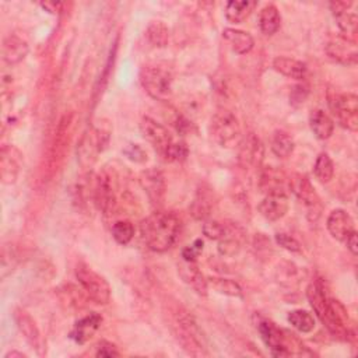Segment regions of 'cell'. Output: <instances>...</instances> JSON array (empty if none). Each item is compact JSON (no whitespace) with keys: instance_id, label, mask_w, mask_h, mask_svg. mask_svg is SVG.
Here are the masks:
<instances>
[{"instance_id":"6da1fadb","label":"cell","mask_w":358,"mask_h":358,"mask_svg":"<svg viewBox=\"0 0 358 358\" xmlns=\"http://www.w3.org/2000/svg\"><path fill=\"white\" fill-rule=\"evenodd\" d=\"M306 297L317 317L332 335L337 337L348 335V315L346 308L337 300L329 298L320 283L308 286Z\"/></svg>"},{"instance_id":"7a4b0ae2","label":"cell","mask_w":358,"mask_h":358,"mask_svg":"<svg viewBox=\"0 0 358 358\" xmlns=\"http://www.w3.org/2000/svg\"><path fill=\"white\" fill-rule=\"evenodd\" d=\"M140 230L146 245L157 254H163L177 241L179 220L171 212H155L143 220Z\"/></svg>"},{"instance_id":"3957f363","label":"cell","mask_w":358,"mask_h":358,"mask_svg":"<svg viewBox=\"0 0 358 358\" xmlns=\"http://www.w3.org/2000/svg\"><path fill=\"white\" fill-rule=\"evenodd\" d=\"M111 131L105 125L91 126L78 142L77 146V161L83 168H91L98 155L107 148L109 143Z\"/></svg>"},{"instance_id":"277c9868","label":"cell","mask_w":358,"mask_h":358,"mask_svg":"<svg viewBox=\"0 0 358 358\" xmlns=\"http://www.w3.org/2000/svg\"><path fill=\"white\" fill-rule=\"evenodd\" d=\"M210 135L212 139L224 148L240 146L244 137L236 116L227 109H220L213 115L210 122Z\"/></svg>"},{"instance_id":"5b68a950","label":"cell","mask_w":358,"mask_h":358,"mask_svg":"<svg viewBox=\"0 0 358 358\" xmlns=\"http://www.w3.org/2000/svg\"><path fill=\"white\" fill-rule=\"evenodd\" d=\"M289 189L295 194L298 201L306 209V217L311 223H316L322 216V202L317 196L315 188L309 182V179L301 174H294L289 179Z\"/></svg>"},{"instance_id":"8992f818","label":"cell","mask_w":358,"mask_h":358,"mask_svg":"<svg viewBox=\"0 0 358 358\" xmlns=\"http://www.w3.org/2000/svg\"><path fill=\"white\" fill-rule=\"evenodd\" d=\"M76 278L91 301L98 305H107L111 300V287L105 278L90 266L80 263L76 267Z\"/></svg>"},{"instance_id":"52a82bcc","label":"cell","mask_w":358,"mask_h":358,"mask_svg":"<svg viewBox=\"0 0 358 358\" xmlns=\"http://www.w3.org/2000/svg\"><path fill=\"white\" fill-rule=\"evenodd\" d=\"M140 83L146 93L157 101H167L172 94V77L161 67H143L140 71Z\"/></svg>"},{"instance_id":"ba28073f","label":"cell","mask_w":358,"mask_h":358,"mask_svg":"<svg viewBox=\"0 0 358 358\" xmlns=\"http://www.w3.org/2000/svg\"><path fill=\"white\" fill-rule=\"evenodd\" d=\"M329 108L337 122L351 131L358 129V98L353 93H333L329 96Z\"/></svg>"},{"instance_id":"9c48e42d","label":"cell","mask_w":358,"mask_h":358,"mask_svg":"<svg viewBox=\"0 0 358 358\" xmlns=\"http://www.w3.org/2000/svg\"><path fill=\"white\" fill-rule=\"evenodd\" d=\"M94 203L104 214H111L118 203V179L116 177L104 170L96 177L93 186Z\"/></svg>"},{"instance_id":"30bf717a","label":"cell","mask_w":358,"mask_h":358,"mask_svg":"<svg viewBox=\"0 0 358 358\" xmlns=\"http://www.w3.org/2000/svg\"><path fill=\"white\" fill-rule=\"evenodd\" d=\"M178 331H177V339L181 342L183 348L196 357L208 355L205 346V337L202 336L201 329L193 322L192 317L189 316H181L178 320Z\"/></svg>"},{"instance_id":"8fae6325","label":"cell","mask_w":358,"mask_h":358,"mask_svg":"<svg viewBox=\"0 0 358 358\" xmlns=\"http://www.w3.org/2000/svg\"><path fill=\"white\" fill-rule=\"evenodd\" d=\"M140 132L146 142H148L158 154L166 158L171 144L174 143L170 131L154 119L144 116L140 124Z\"/></svg>"},{"instance_id":"7c38bea8","label":"cell","mask_w":358,"mask_h":358,"mask_svg":"<svg viewBox=\"0 0 358 358\" xmlns=\"http://www.w3.org/2000/svg\"><path fill=\"white\" fill-rule=\"evenodd\" d=\"M139 182H140L142 189L147 194L151 205H154V206L163 205L164 199H166V193H167V183H166L164 174L160 170L148 168V170L143 171L140 174Z\"/></svg>"},{"instance_id":"4fadbf2b","label":"cell","mask_w":358,"mask_h":358,"mask_svg":"<svg viewBox=\"0 0 358 358\" xmlns=\"http://www.w3.org/2000/svg\"><path fill=\"white\" fill-rule=\"evenodd\" d=\"M23 166V154L12 144H5L0 150V177L3 183L12 185L17 181Z\"/></svg>"},{"instance_id":"5bb4252c","label":"cell","mask_w":358,"mask_h":358,"mask_svg":"<svg viewBox=\"0 0 358 358\" xmlns=\"http://www.w3.org/2000/svg\"><path fill=\"white\" fill-rule=\"evenodd\" d=\"M240 151H238V161L244 168H259L263 157H265V148L259 137H256L254 133L247 135L243 137L240 143Z\"/></svg>"},{"instance_id":"9a60e30c","label":"cell","mask_w":358,"mask_h":358,"mask_svg":"<svg viewBox=\"0 0 358 358\" xmlns=\"http://www.w3.org/2000/svg\"><path fill=\"white\" fill-rule=\"evenodd\" d=\"M258 210L262 217L267 221H277L286 216L289 212V197L287 193H270L266 194L259 203Z\"/></svg>"},{"instance_id":"2e32d148","label":"cell","mask_w":358,"mask_h":358,"mask_svg":"<svg viewBox=\"0 0 358 358\" xmlns=\"http://www.w3.org/2000/svg\"><path fill=\"white\" fill-rule=\"evenodd\" d=\"M178 273L183 280V283H186L199 295L208 294V290H209L208 278L203 276L201 269L197 267L196 262H188V260L182 259L178 265Z\"/></svg>"},{"instance_id":"e0dca14e","label":"cell","mask_w":358,"mask_h":358,"mask_svg":"<svg viewBox=\"0 0 358 358\" xmlns=\"http://www.w3.org/2000/svg\"><path fill=\"white\" fill-rule=\"evenodd\" d=\"M326 54L343 65H355L357 63V47L354 41L339 35L328 43Z\"/></svg>"},{"instance_id":"ac0fdd59","label":"cell","mask_w":358,"mask_h":358,"mask_svg":"<svg viewBox=\"0 0 358 358\" xmlns=\"http://www.w3.org/2000/svg\"><path fill=\"white\" fill-rule=\"evenodd\" d=\"M326 227H328L329 234L335 238L336 241H340V243H344L346 238L351 232L355 231L354 220L343 209H336L329 214L328 221H326Z\"/></svg>"},{"instance_id":"d6986e66","label":"cell","mask_w":358,"mask_h":358,"mask_svg":"<svg viewBox=\"0 0 358 358\" xmlns=\"http://www.w3.org/2000/svg\"><path fill=\"white\" fill-rule=\"evenodd\" d=\"M101 324H102V317L98 313L93 312V313L82 317V320H78L74 324L70 337L78 344H85L96 335V332L100 329Z\"/></svg>"},{"instance_id":"ffe728a7","label":"cell","mask_w":358,"mask_h":358,"mask_svg":"<svg viewBox=\"0 0 358 358\" xmlns=\"http://www.w3.org/2000/svg\"><path fill=\"white\" fill-rule=\"evenodd\" d=\"M14 321L17 324V328L20 329V332L23 333V336L25 337V340L32 346L35 347L36 350H39L43 347V337H41V332H39L36 324L34 322L32 317L21 311V309H17L14 312Z\"/></svg>"},{"instance_id":"44dd1931","label":"cell","mask_w":358,"mask_h":358,"mask_svg":"<svg viewBox=\"0 0 358 358\" xmlns=\"http://www.w3.org/2000/svg\"><path fill=\"white\" fill-rule=\"evenodd\" d=\"M223 38L230 44L231 49L238 55H245L252 51L255 41L254 36L243 30L235 28H225L223 31Z\"/></svg>"},{"instance_id":"7402d4cb","label":"cell","mask_w":358,"mask_h":358,"mask_svg":"<svg viewBox=\"0 0 358 358\" xmlns=\"http://www.w3.org/2000/svg\"><path fill=\"white\" fill-rule=\"evenodd\" d=\"M309 126L320 140H328L335 131L333 119L324 109H313L309 115Z\"/></svg>"},{"instance_id":"603a6c76","label":"cell","mask_w":358,"mask_h":358,"mask_svg":"<svg viewBox=\"0 0 358 358\" xmlns=\"http://www.w3.org/2000/svg\"><path fill=\"white\" fill-rule=\"evenodd\" d=\"M273 67L276 71L289 78H293V80H304L308 74V67L304 62L286 56L276 58L273 60Z\"/></svg>"},{"instance_id":"cb8c5ba5","label":"cell","mask_w":358,"mask_h":358,"mask_svg":"<svg viewBox=\"0 0 358 358\" xmlns=\"http://www.w3.org/2000/svg\"><path fill=\"white\" fill-rule=\"evenodd\" d=\"M28 54V44L19 35H9L3 43V58L9 65L21 62Z\"/></svg>"},{"instance_id":"d4e9b609","label":"cell","mask_w":358,"mask_h":358,"mask_svg":"<svg viewBox=\"0 0 358 358\" xmlns=\"http://www.w3.org/2000/svg\"><path fill=\"white\" fill-rule=\"evenodd\" d=\"M259 185L266 194L286 193V175L274 167H267L260 174Z\"/></svg>"},{"instance_id":"484cf974","label":"cell","mask_w":358,"mask_h":358,"mask_svg":"<svg viewBox=\"0 0 358 358\" xmlns=\"http://www.w3.org/2000/svg\"><path fill=\"white\" fill-rule=\"evenodd\" d=\"M256 2L252 0H232L225 6V19L230 23L240 24L245 21L256 8Z\"/></svg>"},{"instance_id":"4316f807","label":"cell","mask_w":358,"mask_h":358,"mask_svg":"<svg viewBox=\"0 0 358 358\" xmlns=\"http://www.w3.org/2000/svg\"><path fill=\"white\" fill-rule=\"evenodd\" d=\"M213 209V197L209 192V189H199L192 206H190V213L196 220H208Z\"/></svg>"},{"instance_id":"83f0119b","label":"cell","mask_w":358,"mask_h":358,"mask_svg":"<svg viewBox=\"0 0 358 358\" xmlns=\"http://www.w3.org/2000/svg\"><path fill=\"white\" fill-rule=\"evenodd\" d=\"M282 25V16L274 5H267L260 10L259 27L265 35H273Z\"/></svg>"},{"instance_id":"f1b7e54d","label":"cell","mask_w":358,"mask_h":358,"mask_svg":"<svg viewBox=\"0 0 358 358\" xmlns=\"http://www.w3.org/2000/svg\"><path fill=\"white\" fill-rule=\"evenodd\" d=\"M146 36L151 45L157 48H164L168 45L170 30L163 21H153L146 30Z\"/></svg>"},{"instance_id":"f546056e","label":"cell","mask_w":358,"mask_h":358,"mask_svg":"<svg viewBox=\"0 0 358 358\" xmlns=\"http://www.w3.org/2000/svg\"><path fill=\"white\" fill-rule=\"evenodd\" d=\"M294 147H295L294 140L289 133L278 131L273 135V137H271V151L277 157H280V158L290 157L294 151Z\"/></svg>"},{"instance_id":"4dcf8cb0","label":"cell","mask_w":358,"mask_h":358,"mask_svg":"<svg viewBox=\"0 0 358 358\" xmlns=\"http://www.w3.org/2000/svg\"><path fill=\"white\" fill-rule=\"evenodd\" d=\"M313 174L316 179L322 183H329L335 175V164L332 158L326 153H321L316 158V163L313 167Z\"/></svg>"},{"instance_id":"1f68e13d","label":"cell","mask_w":358,"mask_h":358,"mask_svg":"<svg viewBox=\"0 0 358 358\" xmlns=\"http://www.w3.org/2000/svg\"><path fill=\"white\" fill-rule=\"evenodd\" d=\"M219 252L223 256H235L241 251V238L236 235L234 228L225 227V234L219 240Z\"/></svg>"},{"instance_id":"d6a6232c","label":"cell","mask_w":358,"mask_h":358,"mask_svg":"<svg viewBox=\"0 0 358 358\" xmlns=\"http://www.w3.org/2000/svg\"><path fill=\"white\" fill-rule=\"evenodd\" d=\"M290 325L301 333H311L315 329V320L313 316L304 309H295L289 313Z\"/></svg>"},{"instance_id":"836d02e7","label":"cell","mask_w":358,"mask_h":358,"mask_svg":"<svg viewBox=\"0 0 358 358\" xmlns=\"http://www.w3.org/2000/svg\"><path fill=\"white\" fill-rule=\"evenodd\" d=\"M208 286H212L213 290L228 297H243V289L236 282L231 280V278L210 277L208 278Z\"/></svg>"},{"instance_id":"e575fe53","label":"cell","mask_w":358,"mask_h":358,"mask_svg":"<svg viewBox=\"0 0 358 358\" xmlns=\"http://www.w3.org/2000/svg\"><path fill=\"white\" fill-rule=\"evenodd\" d=\"M335 17H336L340 31L343 32V36L350 39V41L355 43V35H357V30H358V16L355 13L344 12Z\"/></svg>"},{"instance_id":"d590c367","label":"cell","mask_w":358,"mask_h":358,"mask_svg":"<svg viewBox=\"0 0 358 358\" xmlns=\"http://www.w3.org/2000/svg\"><path fill=\"white\" fill-rule=\"evenodd\" d=\"M112 235L115 241L121 245H128L135 236V227L128 220L116 221L112 227Z\"/></svg>"},{"instance_id":"8d00e7d4","label":"cell","mask_w":358,"mask_h":358,"mask_svg":"<svg viewBox=\"0 0 358 358\" xmlns=\"http://www.w3.org/2000/svg\"><path fill=\"white\" fill-rule=\"evenodd\" d=\"M188 146L183 142H174L166 155L167 161H183L188 157Z\"/></svg>"},{"instance_id":"74e56055","label":"cell","mask_w":358,"mask_h":358,"mask_svg":"<svg viewBox=\"0 0 358 358\" xmlns=\"http://www.w3.org/2000/svg\"><path fill=\"white\" fill-rule=\"evenodd\" d=\"M203 234L209 238V240H220L225 234V225L216 221V220H208L203 224Z\"/></svg>"},{"instance_id":"f35d334b","label":"cell","mask_w":358,"mask_h":358,"mask_svg":"<svg viewBox=\"0 0 358 358\" xmlns=\"http://www.w3.org/2000/svg\"><path fill=\"white\" fill-rule=\"evenodd\" d=\"M276 243L290 252H301V244L295 240L294 236H291L289 234H284V232L276 234Z\"/></svg>"},{"instance_id":"ab89813d","label":"cell","mask_w":358,"mask_h":358,"mask_svg":"<svg viewBox=\"0 0 358 358\" xmlns=\"http://www.w3.org/2000/svg\"><path fill=\"white\" fill-rule=\"evenodd\" d=\"M124 153L126 154V157L129 160L135 161V163H144L147 161V153L139 146V144H129Z\"/></svg>"},{"instance_id":"60d3db41","label":"cell","mask_w":358,"mask_h":358,"mask_svg":"<svg viewBox=\"0 0 358 358\" xmlns=\"http://www.w3.org/2000/svg\"><path fill=\"white\" fill-rule=\"evenodd\" d=\"M202 251H203V241L202 240H196L192 245L186 247L182 251V259L188 260V262H196L197 256L201 255Z\"/></svg>"},{"instance_id":"b9f144b4","label":"cell","mask_w":358,"mask_h":358,"mask_svg":"<svg viewBox=\"0 0 358 358\" xmlns=\"http://www.w3.org/2000/svg\"><path fill=\"white\" fill-rule=\"evenodd\" d=\"M14 260H16V258H14L13 251L12 249L8 251V248L5 247L3 252H2V277L3 278L13 270Z\"/></svg>"},{"instance_id":"7bdbcfd3","label":"cell","mask_w":358,"mask_h":358,"mask_svg":"<svg viewBox=\"0 0 358 358\" xmlns=\"http://www.w3.org/2000/svg\"><path fill=\"white\" fill-rule=\"evenodd\" d=\"M97 357H118L121 355V353H119L116 350V347L109 343V342H101L98 346H97V353H96Z\"/></svg>"},{"instance_id":"ee69618b","label":"cell","mask_w":358,"mask_h":358,"mask_svg":"<svg viewBox=\"0 0 358 358\" xmlns=\"http://www.w3.org/2000/svg\"><path fill=\"white\" fill-rule=\"evenodd\" d=\"M353 6V2H346V0H336V2H332L329 5L333 16L342 14L344 12H348V9Z\"/></svg>"},{"instance_id":"f6af8a7d","label":"cell","mask_w":358,"mask_h":358,"mask_svg":"<svg viewBox=\"0 0 358 358\" xmlns=\"http://www.w3.org/2000/svg\"><path fill=\"white\" fill-rule=\"evenodd\" d=\"M346 245L348 248V251L355 256L358 254V241H357V231L351 232L347 238H346Z\"/></svg>"},{"instance_id":"bcb514c9","label":"cell","mask_w":358,"mask_h":358,"mask_svg":"<svg viewBox=\"0 0 358 358\" xmlns=\"http://www.w3.org/2000/svg\"><path fill=\"white\" fill-rule=\"evenodd\" d=\"M41 8H44L49 13H59L65 8V3H60V2H45V3H41Z\"/></svg>"},{"instance_id":"7dc6e473","label":"cell","mask_w":358,"mask_h":358,"mask_svg":"<svg viewBox=\"0 0 358 358\" xmlns=\"http://www.w3.org/2000/svg\"><path fill=\"white\" fill-rule=\"evenodd\" d=\"M25 358L27 355L25 354H23V353H19V351H10V353H8L6 355H5V358Z\"/></svg>"}]
</instances>
